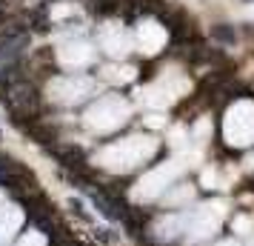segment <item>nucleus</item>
<instances>
[{
    "instance_id": "1",
    "label": "nucleus",
    "mask_w": 254,
    "mask_h": 246,
    "mask_svg": "<svg viewBox=\"0 0 254 246\" xmlns=\"http://www.w3.org/2000/svg\"><path fill=\"white\" fill-rule=\"evenodd\" d=\"M220 226V209H214V215H211V206H206V209H200L191 215V221H189V238L191 241H200V238H206V235H211L214 229Z\"/></svg>"
},
{
    "instance_id": "2",
    "label": "nucleus",
    "mask_w": 254,
    "mask_h": 246,
    "mask_svg": "<svg viewBox=\"0 0 254 246\" xmlns=\"http://www.w3.org/2000/svg\"><path fill=\"white\" fill-rule=\"evenodd\" d=\"M20 221H23L20 209H14V206H3L0 209V244H6L12 238V232L20 226Z\"/></svg>"
},
{
    "instance_id": "3",
    "label": "nucleus",
    "mask_w": 254,
    "mask_h": 246,
    "mask_svg": "<svg viewBox=\"0 0 254 246\" xmlns=\"http://www.w3.org/2000/svg\"><path fill=\"white\" fill-rule=\"evenodd\" d=\"M123 9V0H92L89 3V12L92 14H100V17H106V14H115Z\"/></svg>"
},
{
    "instance_id": "4",
    "label": "nucleus",
    "mask_w": 254,
    "mask_h": 246,
    "mask_svg": "<svg viewBox=\"0 0 254 246\" xmlns=\"http://www.w3.org/2000/svg\"><path fill=\"white\" fill-rule=\"evenodd\" d=\"M211 37H217L220 43H234L237 32H234L229 23H217V26H211Z\"/></svg>"
},
{
    "instance_id": "5",
    "label": "nucleus",
    "mask_w": 254,
    "mask_h": 246,
    "mask_svg": "<svg viewBox=\"0 0 254 246\" xmlns=\"http://www.w3.org/2000/svg\"><path fill=\"white\" fill-rule=\"evenodd\" d=\"M32 29L35 32H49V17H46V9H35L32 12Z\"/></svg>"
},
{
    "instance_id": "6",
    "label": "nucleus",
    "mask_w": 254,
    "mask_h": 246,
    "mask_svg": "<svg viewBox=\"0 0 254 246\" xmlns=\"http://www.w3.org/2000/svg\"><path fill=\"white\" fill-rule=\"evenodd\" d=\"M20 246H43V238H40L37 232H32V235H26L23 238V244Z\"/></svg>"
},
{
    "instance_id": "7",
    "label": "nucleus",
    "mask_w": 254,
    "mask_h": 246,
    "mask_svg": "<svg viewBox=\"0 0 254 246\" xmlns=\"http://www.w3.org/2000/svg\"><path fill=\"white\" fill-rule=\"evenodd\" d=\"M220 246H237V244H231V241H229V244H220Z\"/></svg>"
},
{
    "instance_id": "8",
    "label": "nucleus",
    "mask_w": 254,
    "mask_h": 246,
    "mask_svg": "<svg viewBox=\"0 0 254 246\" xmlns=\"http://www.w3.org/2000/svg\"><path fill=\"white\" fill-rule=\"evenodd\" d=\"M249 3H254V0H249Z\"/></svg>"
}]
</instances>
